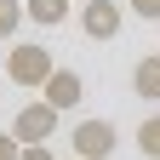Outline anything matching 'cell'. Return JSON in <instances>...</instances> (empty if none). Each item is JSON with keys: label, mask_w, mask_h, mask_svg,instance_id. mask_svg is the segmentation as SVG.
Masks as SVG:
<instances>
[{"label": "cell", "mask_w": 160, "mask_h": 160, "mask_svg": "<svg viewBox=\"0 0 160 160\" xmlns=\"http://www.w3.org/2000/svg\"><path fill=\"white\" fill-rule=\"evenodd\" d=\"M52 52L46 46H34V40H17V46L6 52V80L12 86H46V74H52Z\"/></svg>", "instance_id": "obj_1"}, {"label": "cell", "mask_w": 160, "mask_h": 160, "mask_svg": "<svg viewBox=\"0 0 160 160\" xmlns=\"http://www.w3.org/2000/svg\"><path fill=\"white\" fill-rule=\"evenodd\" d=\"M52 132H57V109L40 97V103H23L12 120V137L17 143H52Z\"/></svg>", "instance_id": "obj_2"}, {"label": "cell", "mask_w": 160, "mask_h": 160, "mask_svg": "<svg viewBox=\"0 0 160 160\" xmlns=\"http://www.w3.org/2000/svg\"><path fill=\"white\" fill-rule=\"evenodd\" d=\"M114 120H80V126L69 132V143H74V154L80 160H109L114 154Z\"/></svg>", "instance_id": "obj_3"}, {"label": "cell", "mask_w": 160, "mask_h": 160, "mask_svg": "<svg viewBox=\"0 0 160 160\" xmlns=\"http://www.w3.org/2000/svg\"><path fill=\"white\" fill-rule=\"evenodd\" d=\"M40 97L63 114V109H74L80 97H86V80H80L74 69H52V74H46V86H40Z\"/></svg>", "instance_id": "obj_4"}, {"label": "cell", "mask_w": 160, "mask_h": 160, "mask_svg": "<svg viewBox=\"0 0 160 160\" xmlns=\"http://www.w3.org/2000/svg\"><path fill=\"white\" fill-rule=\"evenodd\" d=\"M120 23H126V17H120L114 0H86V6H80V29H86L92 40H114Z\"/></svg>", "instance_id": "obj_5"}, {"label": "cell", "mask_w": 160, "mask_h": 160, "mask_svg": "<svg viewBox=\"0 0 160 160\" xmlns=\"http://www.w3.org/2000/svg\"><path fill=\"white\" fill-rule=\"evenodd\" d=\"M69 6H74V0H23V17L40 23V29H57V23L69 17Z\"/></svg>", "instance_id": "obj_6"}, {"label": "cell", "mask_w": 160, "mask_h": 160, "mask_svg": "<svg viewBox=\"0 0 160 160\" xmlns=\"http://www.w3.org/2000/svg\"><path fill=\"white\" fill-rule=\"evenodd\" d=\"M132 86H137V97H160V52L154 57H137V69H132Z\"/></svg>", "instance_id": "obj_7"}, {"label": "cell", "mask_w": 160, "mask_h": 160, "mask_svg": "<svg viewBox=\"0 0 160 160\" xmlns=\"http://www.w3.org/2000/svg\"><path fill=\"white\" fill-rule=\"evenodd\" d=\"M137 149H143V160H160V114H149L137 126Z\"/></svg>", "instance_id": "obj_8"}, {"label": "cell", "mask_w": 160, "mask_h": 160, "mask_svg": "<svg viewBox=\"0 0 160 160\" xmlns=\"http://www.w3.org/2000/svg\"><path fill=\"white\" fill-rule=\"evenodd\" d=\"M17 23H23V6H17V0H0V40H12Z\"/></svg>", "instance_id": "obj_9"}, {"label": "cell", "mask_w": 160, "mask_h": 160, "mask_svg": "<svg viewBox=\"0 0 160 160\" xmlns=\"http://www.w3.org/2000/svg\"><path fill=\"white\" fill-rule=\"evenodd\" d=\"M126 6L143 17V23H160V0H126Z\"/></svg>", "instance_id": "obj_10"}, {"label": "cell", "mask_w": 160, "mask_h": 160, "mask_svg": "<svg viewBox=\"0 0 160 160\" xmlns=\"http://www.w3.org/2000/svg\"><path fill=\"white\" fill-rule=\"evenodd\" d=\"M17 160H57V154H52V143H23Z\"/></svg>", "instance_id": "obj_11"}, {"label": "cell", "mask_w": 160, "mask_h": 160, "mask_svg": "<svg viewBox=\"0 0 160 160\" xmlns=\"http://www.w3.org/2000/svg\"><path fill=\"white\" fill-rule=\"evenodd\" d=\"M17 149H23V143H17L12 132H0V160H17Z\"/></svg>", "instance_id": "obj_12"}, {"label": "cell", "mask_w": 160, "mask_h": 160, "mask_svg": "<svg viewBox=\"0 0 160 160\" xmlns=\"http://www.w3.org/2000/svg\"><path fill=\"white\" fill-rule=\"evenodd\" d=\"M74 6H86V0H74Z\"/></svg>", "instance_id": "obj_13"}, {"label": "cell", "mask_w": 160, "mask_h": 160, "mask_svg": "<svg viewBox=\"0 0 160 160\" xmlns=\"http://www.w3.org/2000/svg\"><path fill=\"white\" fill-rule=\"evenodd\" d=\"M74 160H80V154H74Z\"/></svg>", "instance_id": "obj_14"}]
</instances>
